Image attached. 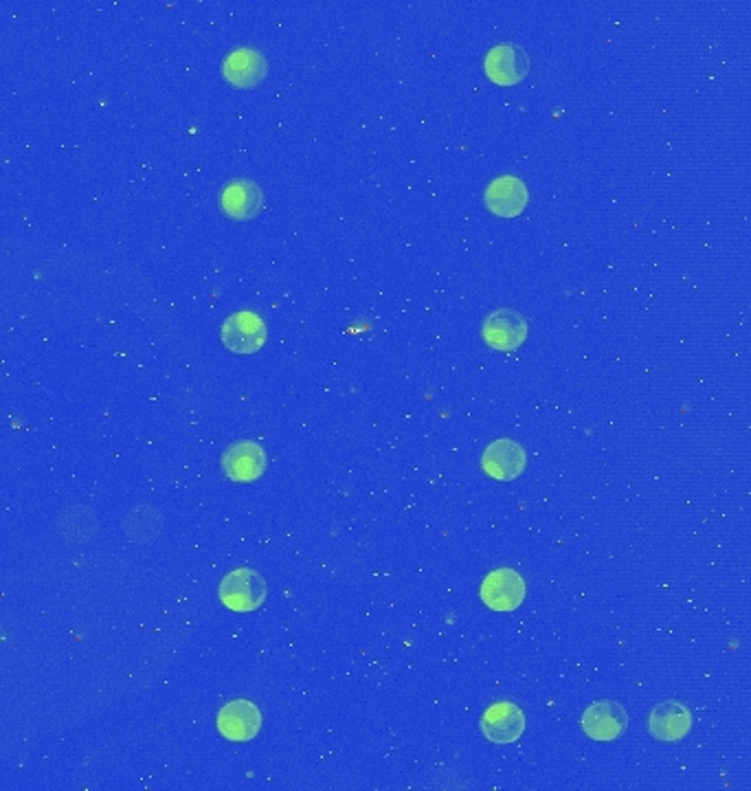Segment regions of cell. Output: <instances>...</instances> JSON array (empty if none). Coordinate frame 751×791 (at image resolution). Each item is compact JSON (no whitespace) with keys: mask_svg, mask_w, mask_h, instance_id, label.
Returning <instances> with one entry per match:
<instances>
[{"mask_svg":"<svg viewBox=\"0 0 751 791\" xmlns=\"http://www.w3.org/2000/svg\"><path fill=\"white\" fill-rule=\"evenodd\" d=\"M527 201L529 194L525 183L512 174L495 179L484 194L486 207L501 218H516L527 207Z\"/></svg>","mask_w":751,"mask_h":791,"instance_id":"obj_12","label":"cell"},{"mask_svg":"<svg viewBox=\"0 0 751 791\" xmlns=\"http://www.w3.org/2000/svg\"><path fill=\"white\" fill-rule=\"evenodd\" d=\"M221 207L234 221H253L264 207V192L250 179L229 181L221 194Z\"/></svg>","mask_w":751,"mask_h":791,"instance_id":"obj_11","label":"cell"},{"mask_svg":"<svg viewBox=\"0 0 751 791\" xmlns=\"http://www.w3.org/2000/svg\"><path fill=\"white\" fill-rule=\"evenodd\" d=\"M484 68H486V75L495 84L512 86V84H518L527 75L529 60L521 46L503 42L489 51V55L484 60Z\"/></svg>","mask_w":751,"mask_h":791,"instance_id":"obj_10","label":"cell"},{"mask_svg":"<svg viewBox=\"0 0 751 791\" xmlns=\"http://www.w3.org/2000/svg\"><path fill=\"white\" fill-rule=\"evenodd\" d=\"M266 341V325L259 314L243 310L223 323V343L236 354H253Z\"/></svg>","mask_w":751,"mask_h":791,"instance_id":"obj_5","label":"cell"},{"mask_svg":"<svg viewBox=\"0 0 751 791\" xmlns=\"http://www.w3.org/2000/svg\"><path fill=\"white\" fill-rule=\"evenodd\" d=\"M482 336L493 350H516L527 336V321L518 310L497 308L484 319Z\"/></svg>","mask_w":751,"mask_h":791,"instance_id":"obj_4","label":"cell"},{"mask_svg":"<svg viewBox=\"0 0 751 791\" xmlns=\"http://www.w3.org/2000/svg\"><path fill=\"white\" fill-rule=\"evenodd\" d=\"M163 526V520L161 515L154 511V509H148V506H141L137 509L135 513H130L124 522V530L128 534L130 541H137V543H146V541H152L159 530Z\"/></svg>","mask_w":751,"mask_h":791,"instance_id":"obj_15","label":"cell"},{"mask_svg":"<svg viewBox=\"0 0 751 791\" xmlns=\"http://www.w3.org/2000/svg\"><path fill=\"white\" fill-rule=\"evenodd\" d=\"M266 71H268L266 57L253 46H240L232 51L223 62V75L236 88H253L261 84Z\"/></svg>","mask_w":751,"mask_h":791,"instance_id":"obj_13","label":"cell"},{"mask_svg":"<svg viewBox=\"0 0 751 791\" xmlns=\"http://www.w3.org/2000/svg\"><path fill=\"white\" fill-rule=\"evenodd\" d=\"M525 464H527L525 449L509 438L491 442L482 456V469L486 471V475H491L497 482L516 480L525 471Z\"/></svg>","mask_w":751,"mask_h":791,"instance_id":"obj_6","label":"cell"},{"mask_svg":"<svg viewBox=\"0 0 751 791\" xmlns=\"http://www.w3.org/2000/svg\"><path fill=\"white\" fill-rule=\"evenodd\" d=\"M218 733L234 744H247L261 730V713L249 699H234L218 713Z\"/></svg>","mask_w":751,"mask_h":791,"instance_id":"obj_3","label":"cell"},{"mask_svg":"<svg viewBox=\"0 0 751 791\" xmlns=\"http://www.w3.org/2000/svg\"><path fill=\"white\" fill-rule=\"evenodd\" d=\"M223 471L236 484L255 482L266 471V453L257 442H236L223 456Z\"/></svg>","mask_w":751,"mask_h":791,"instance_id":"obj_8","label":"cell"},{"mask_svg":"<svg viewBox=\"0 0 751 791\" xmlns=\"http://www.w3.org/2000/svg\"><path fill=\"white\" fill-rule=\"evenodd\" d=\"M648 728L659 741H682L693 728V713L682 702H662L651 713Z\"/></svg>","mask_w":751,"mask_h":791,"instance_id":"obj_14","label":"cell"},{"mask_svg":"<svg viewBox=\"0 0 751 791\" xmlns=\"http://www.w3.org/2000/svg\"><path fill=\"white\" fill-rule=\"evenodd\" d=\"M480 726L489 741H493L497 746H507V744H514L516 739H521V735L525 730V715L512 702H500V704H493L484 713Z\"/></svg>","mask_w":751,"mask_h":791,"instance_id":"obj_9","label":"cell"},{"mask_svg":"<svg viewBox=\"0 0 751 791\" xmlns=\"http://www.w3.org/2000/svg\"><path fill=\"white\" fill-rule=\"evenodd\" d=\"M221 602L238 613H249L264 605L266 600V582L264 578L249 567H240L229 571L218 587Z\"/></svg>","mask_w":751,"mask_h":791,"instance_id":"obj_1","label":"cell"},{"mask_svg":"<svg viewBox=\"0 0 751 791\" xmlns=\"http://www.w3.org/2000/svg\"><path fill=\"white\" fill-rule=\"evenodd\" d=\"M629 728L626 710L615 702H596L582 715V730L593 741H613Z\"/></svg>","mask_w":751,"mask_h":791,"instance_id":"obj_7","label":"cell"},{"mask_svg":"<svg viewBox=\"0 0 751 791\" xmlns=\"http://www.w3.org/2000/svg\"><path fill=\"white\" fill-rule=\"evenodd\" d=\"M480 598L493 611H514L525 600V580L509 567L493 569L480 587Z\"/></svg>","mask_w":751,"mask_h":791,"instance_id":"obj_2","label":"cell"}]
</instances>
